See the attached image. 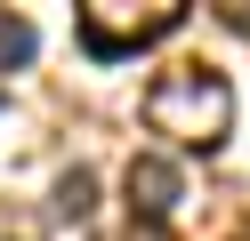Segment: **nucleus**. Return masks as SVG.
Instances as JSON below:
<instances>
[{
    "mask_svg": "<svg viewBox=\"0 0 250 241\" xmlns=\"http://www.w3.org/2000/svg\"><path fill=\"white\" fill-rule=\"evenodd\" d=\"M89 209H97V169H89V161H73V169L57 177V217H73V225H81Z\"/></svg>",
    "mask_w": 250,
    "mask_h": 241,
    "instance_id": "4",
    "label": "nucleus"
},
{
    "mask_svg": "<svg viewBox=\"0 0 250 241\" xmlns=\"http://www.w3.org/2000/svg\"><path fill=\"white\" fill-rule=\"evenodd\" d=\"M121 193H129V225H162L169 209H178L186 177L169 153H129V169H121Z\"/></svg>",
    "mask_w": 250,
    "mask_h": 241,
    "instance_id": "3",
    "label": "nucleus"
},
{
    "mask_svg": "<svg viewBox=\"0 0 250 241\" xmlns=\"http://www.w3.org/2000/svg\"><path fill=\"white\" fill-rule=\"evenodd\" d=\"M146 129L169 137L178 153H218L234 129V80L218 64H169L146 89Z\"/></svg>",
    "mask_w": 250,
    "mask_h": 241,
    "instance_id": "1",
    "label": "nucleus"
},
{
    "mask_svg": "<svg viewBox=\"0 0 250 241\" xmlns=\"http://www.w3.org/2000/svg\"><path fill=\"white\" fill-rule=\"evenodd\" d=\"M218 24H226V32H242V40H250V0H218Z\"/></svg>",
    "mask_w": 250,
    "mask_h": 241,
    "instance_id": "6",
    "label": "nucleus"
},
{
    "mask_svg": "<svg viewBox=\"0 0 250 241\" xmlns=\"http://www.w3.org/2000/svg\"><path fill=\"white\" fill-rule=\"evenodd\" d=\"M178 24H186V0H146V8H129V0H89L81 8V48L97 64H129L137 48L169 40Z\"/></svg>",
    "mask_w": 250,
    "mask_h": 241,
    "instance_id": "2",
    "label": "nucleus"
},
{
    "mask_svg": "<svg viewBox=\"0 0 250 241\" xmlns=\"http://www.w3.org/2000/svg\"><path fill=\"white\" fill-rule=\"evenodd\" d=\"M33 48H41V32L24 24V16H0V73H17V64H33Z\"/></svg>",
    "mask_w": 250,
    "mask_h": 241,
    "instance_id": "5",
    "label": "nucleus"
},
{
    "mask_svg": "<svg viewBox=\"0 0 250 241\" xmlns=\"http://www.w3.org/2000/svg\"><path fill=\"white\" fill-rule=\"evenodd\" d=\"M129 241H169V225H129Z\"/></svg>",
    "mask_w": 250,
    "mask_h": 241,
    "instance_id": "7",
    "label": "nucleus"
}]
</instances>
